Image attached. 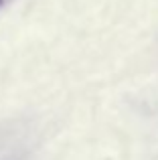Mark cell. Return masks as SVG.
I'll use <instances>...</instances> for the list:
<instances>
[{
  "label": "cell",
  "instance_id": "cell-1",
  "mask_svg": "<svg viewBox=\"0 0 158 160\" xmlns=\"http://www.w3.org/2000/svg\"><path fill=\"white\" fill-rule=\"evenodd\" d=\"M8 2H12V0H0V8H2V6H6Z\"/></svg>",
  "mask_w": 158,
  "mask_h": 160
}]
</instances>
